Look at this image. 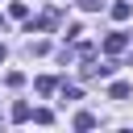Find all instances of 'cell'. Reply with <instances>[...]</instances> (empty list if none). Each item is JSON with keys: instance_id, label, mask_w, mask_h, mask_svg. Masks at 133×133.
<instances>
[{"instance_id": "6da1fadb", "label": "cell", "mask_w": 133, "mask_h": 133, "mask_svg": "<svg viewBox=\"0 0 133 133\" xmlns=\"http://www.w3.org/2000/svg\"><path fill=\"white\" fill-rule=\"evenodd\" d=\"M129 50V33H108L104 37V54H125Z\"/></svg>"}, {"instance_id": "7a4b0ae2", "label": "cell", "mask_w": 133, "mask_h": 133, "mask_svg": "<svg viewBox=\"0 0 133 133\" xmlns=\"http://www.w3.org/2000/svg\"><path fill=\"white\" fill-rule=\"evenodd\" d=\"M129 96H133L129 83H112V87H108V100H129Z\"/></svg>"}, {"instance_id": "3957f363", "label": "cell", "mask_w": 133, "mask_h": 133, "mask_svg": "<svg viewBox=\"0 0 133 133\" xmlns=\"http://www.w3.org/2000/svg\"><path fill=\"white\" fill-rule=\"evenodd\" d=\"M8 12H12L17 21H25V17H29V4H25V0H12V4H8Z\"/></svg>"}, {"instance_id": "277c9868", "label": "cell", "mask_w": 133, "mask_h": 133, "mask_svg": "<svg viewBox=\"0 0 133 133\" xmlns=\"http://www.w3.org/2000/svg\"><path fill=\"white\" fill-rule=\"evenodd\" d=\"M54 87H58V79H54V75H42V79H37V91H42V96H50Z\"/></svg>"}, {"instance_id": "5b68a950", "label": "cell", "mask_w": 133, "mask_h": 133, "mask_svg": "<svg viewBox=\"0 0 133 133\" xmlns=\"http://www.w3.org/2000/svg\"><path fill=\"white\" fill-rule=\"evenodd\" d=\"M129 12H133V8H129V0H116V4H112V17H116V21H125Z\"/></svg>"}, {"instance_id": "8992f818", "label": "cell", "mask_w": 133, "mask_h": 133, "mask_svg": "<svg viewBox=\"0 0 133 133\" xmlns=\"http://www.w3.org/2000/svg\"><path fill=\"white\" fill-rule=\"evenodd\" d=\"M29 112H33V108H29L25 100H21V104H12V121H29Z\"/></svg>"}, {"instance_id": "52a82bcc", "label": "cell", "mask_w": 133, "mask_h": 133, "mask_svg": "<svg viewBox=\"0 0 133 133\" xmlns=\"http://www.w3.org/2000/svg\"><path fill=\"white\" fill-rule=\"evenodd\" d=\"M29 116H33V121H37V125H50V121H54V112H50V108H33V112H29Z\"/></svg>"}, {"instance_id": "ba28073f", "label": "cell", "mask_w": 133, "mask_h": 133, "mask_svg": "<svg viewBox=\"0 0 133 133\" xmlns=\"http://www.w3.org/2000/svg\"><path fill=\"white\" fill-rule=\"evenodd\" d=\"M91 125H96L91 112H79V116H75V129H91Z\"/></svg>"}, {"instance_id": "9c48e42d", "label": "cell", "mask_w": 133, "mask_h": 133, "mask_svg": "<svg viewBox=\"0 0 133 133\" xmlns=\"http://www.w3.org/2000/svg\"><path fill=\"white\" fill-rule=\"evenodd\" d=\"M4 83H8V87H21V83H25V75H21V71H8V75H4Z\"/></svg>"}, {"instance_id": "30bf717a", "label": "cell", "mask_w": 133, "mask_h": 133, "mask_svg": "<svg viewBox=\"0 0 133 133\" xmlns=\"http://www.w3.org/2000/svg\"><path fill=\"white\" fill-rule=\"evenodd\" d=\"M79 8H87V12H96V8H104V0H79Z\"/></svg>"}, {"instance_id": "8fae6325", "label": "cell", "mask_w": 133, "mask_h": 133, "mask_svg": "<svg viewBox=\"0 0 133 133\" xmlns=\"http://www.w3.org/2000/svg\"><path fill=\"white\" fill-rule=\"evenodd\" d=\"M0 62H4V46H0Z\"/></svg>"}, {"instance_id": "7c38bea8", "label": "cell", "mask_w": 133, "mask_h": 133, "mask_svg": "<svg viewBox=\"0 0 133 133\" xmlns=\"http://www.w3.org/2000/svg\"><path fill=\"white\" fill-rule=\"evenodd\" d=\"M0 25H4V17H0Z\"/></svg>"}]
</instances>
